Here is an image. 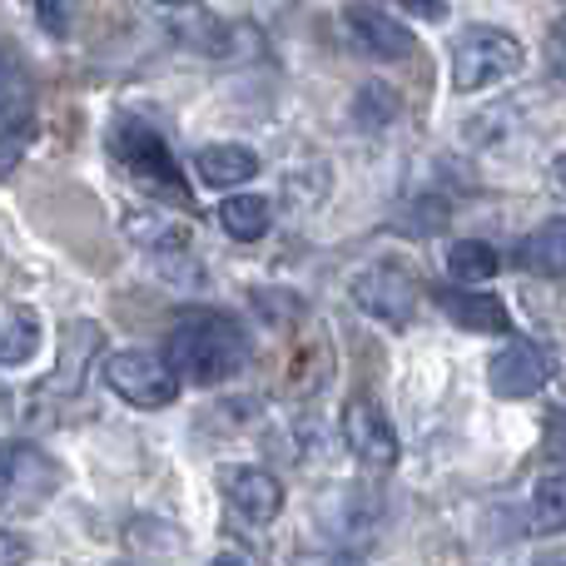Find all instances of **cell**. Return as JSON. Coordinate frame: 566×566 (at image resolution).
<instances>
[{
    "label": "cell",
    "instance_id": "obj_1",
    "mask_svg": "<svg viewBox=\"0 0 566 566\" xmlns=\"http://www.w3.org/2000/svg\"><path fill=\"white\" fill-rule=\"evenodd\" d=\"M165 363L179 373V382L214 388V382H229L249 363V338L224 313H195L169 333Z\"/></svg>",
    "mask_w": 566,
    "mask_h": 566
},
{
    "label": "cell",
    "instance_id": "obj_2",
    "mask_svg": "<svg viewBox=\"0 0 566 566\" xmlns=\"http://www.w3.org/2000/svg\"><path fill=\"white\" fill-rule=\"evenodd\" d=\"M109 159H115V165L125 169V175L135 179L145 195L189 209L185 175H179V165H175V155H169L165 135H159V129H149L145 119L119 115L115 125H109Z\"/></svg>",
    "mask_w": 566,
    "mask_h": 566
},
{
    "label": "cell",
    "instance_id": "obj_3",
    "mask_svg": "<svg viewBox=\"0 0 566 566\" xmlns=\"http://www.w3.org/2000/svg\"><path fill=\"white\" fill-rule=\"evenodd\" d=\"M517 70H522V40L497 25H472L468 35H458V45H452V85H458L462 95L502 85V80L517 75Z\"/></svg>",
    "mask_w": 566,
    "mask_h": 566
},
{
    "label": "cell",
    "instance_id": "obj_4",
    "mask_svg": "<svg viewBox=\"0 0 566 566\" xmlns=\"http://www.w3.org/2000/svg\"><path fill=\"white\" fill-rule=\"evenodd\" d=\"M105 382L129 408H169L179 398V373L155 353H115V358H105Z\"/></svg>",
    "mask_w": 566,
    "mask_h": 566
},
{
    "label": "cell",
    "instance_id": "obj_5",
    "mask_svg": "<svg viewBox=\"0 0 566 566\" xmlns=\"http://www.w3.org/2000/svg\"><path fill=\"white\" fill-rule=\"evenodd\" d=\"M353 303H358L368 318L402 328V323L418 313V279L402 264H368L353 279Z\"/></svg>",
    "mask_w": 566,
    "mask_h": 566
},
{
    "label": "cell",
    "instance_id": "obj_6",
    "mask_svg": "<svg viewBox=\"0 0 566 566\" xmlns=\"http://www.w3.org/2000/svg\"><path fill=\"white\" fill-rule=\"evenodd\" d=\"M60 488V462L40 452L35 442H10L6 448V512H30Z\"/></svg>",
    "mask_w": 566,
    "mask_h": 566
},
{
    "label": "cell",
    "instance_id": "obj_7",
    "mask_svg": "<svg viewBox=\"0 0 566 566\" xmlns=\"http://www.w3.org/2000/svg\"><path fill=\"white\" fill-rule=\"evenodd\" d=\"M547 373H552L547 353H542L532 338H517V333H512L507 348H497L488 363V382L497 398H532V392H542Z\"/></svg>",
    "mask_w": 566,
    "mask_h": 566
},
{
    "label": "cell",
    "instance_id": "obj_8",
    "mask_svg": "<svg viewBox=\"0 0 566 566\" xmlns=\"http://www.w3.org/2000/svg\"><path fill=\"white\" fill-rule=\"evenodd\" d=\"M343 442L368 468H392L398 462V432H392V422L382 418V408L373 398H353L343 408Z\"/></svg>",
    "mask_w": 566,
    "mask_h": 566
},
{
    "label": "cell",
    "instance_id": "obj_9",
    "mask_svg": "<svg viewBox=\"0 0 566 566\" xmlns=\"http://www.w3.org/2000/svg\"><path fill=\"white\" fill-rule=\"evenodd\" d=\"M343 20H348V35L358 40V45L368 50L373 60H408L412 50H418L412 30H408V25H398V20H392L382 6H368V0H353V6L343 10Z\"/></svg>",
    "mask_w": 566,
    "mask_h": 566
},
{
    "label": "cell",
    "instance_id": "obj_10",
    "mask_svg": "<svg viewBox=\"0 0 566 566\" xmlns=\"http://www.w3.org/2000/svg\"><path fill=\"white\" fill-rule=\"evenodd\" d=\"M432 303H438L442 313H448L458 328H472V333H502V338H512V313L502 298H492V293L482 289H462V283H452V289H438L432 293Z\"/></svg>",
    "mask_w": 566,
    "mask_h": 566
},
{
    "label": "cell",
    "instance_id": "obj_11",
    "mask_svg": "<svg viewBox=\"0 0 566 566\" xmlns=\"http://www.w3.org/2000/svg\"><path fill=\"white\" fill-rule=\"evenodd\" d=\"M224 492L244 522H274L283 507V482L264 468H234L224 478Z\"/></svg>",
    "mask_w": 566,
    "mask_h": 566
},
{
    "label": "cell",
    "instance_id": "obj_12",
    "mask_svg": "<svg viewBox=\"0 0 566 566\" xmlns=\"http://www.w3.org/2000/svg\"><path fill=\"white\" fill-rule=\"evenodd\" d=\"M517 269L542 279H566V219H547L517 244Z\"/></svg>",
    "mask_w": 566,
    "mask_h": 566
},
{
    "label": "cell",
    "instance_id": "obj_13",
    "mask_svg": "<svg viewBox=\"0 0 566 566\" xmlns=\"http://www.w3.org/2000/svg\"><path fill=\"white\" fill-rule=\"evenodd\" d=\"M195 169L205 185L234 189V185H249V179L259 175V155L249 145H205L195 155Z\"/></svg>",
    "mask_w": 566,
    "mask_h": 566
},
{
    "label": "cell",
    "instance_id": "obj_14",
    "mask_svg": "<svg viewBox=\"0 0 566 566\" xmlns=\"http://www.w3.org/2000/svg\"><path fill=\"white\" fill-rule=\"evenodd\" d=\"M99 348V328L95 323H65V348H60V368L50 373V392H75L85 358Z\"/></svg>",
    "mask_w": 566,
    "mask_h": 566
},
{
    "label": "cell",
    "instance_id": "obj_15",
    "mask_svg": "<svg viewBox=\"0 0 566 566\" xmlns=\"http://www.w3.org/2000/svg\"><path fill=\"white\" fill-rule=\"evenodd\" d=\"M125 234L135 239L139 249H149V254H185L189 249L185 224H175V219H165V214H145V209L125 214Z\"/></svg>",
    "mask_w": 566,
    "mask_h": 566
},
{
    "label": "cell",
    "instance_id": "obj_16",
    "mask_svg": "<svg viewBox=\"0 0 566 566\" xmlns=\"http://www.w3.org/2000/svg\"><path fill=\"white\" fill-rule=\"evenodd\" d=\"M497 269H502L497 249L482 244V239H462V244L448 249V274H452V283H462V289H478V283L497 279Z\"/></svg>",
    "mask_w": 566,
    "mask_h": 566
},
{
    "label": "cell",
    "instance_id": "obj_17",
    "mask_svg": "<svg viewBox=\"0 0 566 566\" xmlns=\"http://www.w3.org/2000/svg\"><path fill=\"white\" fill-rule=\"evenodd\" d=\"M219 224H224L229 239H239V244H254V239L269 234V199H259V195L224 199V209H219Z\"/></svg>",
    "mask_w": 566,
    "mask_h": 566
},
{
    "label": "cell",
    "instance_id": "obj_18",
    "mask_svg": "<svg viewBox=\"0 0 566 566\" xmlns=\"http://www.w3.org/2000/svg\"><path fill=\"white\" fill-rule=\"evenodd\" d=\"M0 328H6V338H0V363H6V368H20V363L35 353V343H40V318L35 313H25V308H15V303H6Z\"/></svg>",
    "mask_w": 566,
    "mask_h": 566
},
{
    "label": "cell",
    "instance_id": "obj_19",
    "mask_svg": "<svg viewBox=\"0 0 566 566\" xmlns=\"http://www.w3.org/2000/svg\"><path fill=\"white\" fill-rule=\"evenodd\" d=\"M532 527L566 532V472H547V478L532 488Z\"/></svg>",
    "mask_w": 566,
    "mask_h": 566
},
{
    "label": "cell",
    "instance_id": "obj_20",
    "mask_svg": "<svg viewBox=\"0 0 566 566\" xmlns=\"http://www.w3.org/2000/svg\"><path fill=\"white\" fill-rule=\"evenodd\" d=\"M392 115H398V95H392L388 85H363V95H358V119L363 125H388Z\"/></svg>",
    "mask_w": 566,
    "mask_h": 566
},
{
    "label": "cell",
    "instance_id": "obj_21",
    "mask_svg": "<svg viewBox=\"0 0 566 566\" xmlns=\"http://www.w3.org/2000/svg\"><path fill=\"white\" fill-rule=\"evenodd\" d=\"M30 6H35V20L50 35H65L70 30V0H30Z\"/></svg>",
    "mask_w": 566,
    "mask_h": 566
},
{
    "label": "cell",
    "instance_id": "obj_22",
    "mask_svg": "<svg viewBox=\"0 0 566 566\" xmlns=\"http://www.w3.org/2000/svg\"><path fill=\"white\" fill-rule=\"evenodd\" d=\"M293 566H368V562L353 557V552H298Z\"/></svg>",
    "mask_w": 566,
    "mask_h": 566
},
{
    "label": "cell",
    "instance_id": "obj_23",
    "mask_svg": "<svg viewBox=\"0 0 566 566\" xmlns=\"http://www.w3.org/2000/svg\"><path fill=\"white\" fill-rule=\"evenodd\" d=\"M392 6H402L408 15H418V20H448V0H392Z\"/></svg>",
    "mask_w": 566,
    "mask_h": 566
},
{
    "label": "cell",
    "instance_id": "obj_24",
    "mask_svg": "<svg viewBox=\"0 0 566 566\" xmlns=\"http://www.w3.org/2000/svg\"><path fill=\"white\" fill-rule=\"evenodd\" d=\"M547 50H552V55H557L562 65H566V15L557 20V25H552V40H547Z\"/></svg>",
    "mask_w": 566,
    "mask_h": 566
},
{
    "label": "cell",
    "instance_id": "obj_25",
    "mask_svg": "<svg viewBox=\"0 0 566 566\" xmlns=\"http://www.w3.org/2000/svg\"><path fill=\"white\" fill-rule=\"evenodd\" d=\"M20 557H25V542L10 532V537H6V566H20Z\"/></svg>",
    "mask_w": 566,
    "mask_h": 566
},
{
    "label": "cell",
    "instance_id": "obj_26",
    "mask_svg": "<svg viewBox=\"0 0 566 566\" xmlns=\"http://www.w3.org/2000/svg\"><path fill=\"white\" fill-rule=\"evenodd\" d=\"M209 566H244V562H239V557H234V552H224V557H214V562H209Z\"/></svg>",
    "mask_w": 566,
    "mask_h": 566
},
{
    "label": "cell",
    "instance_id": "obj_27",
    "mask_svg": "<svg viewBox=\"0 0 566 566\" xmlns=\"http://www.w3.org/2000/svg\"><path fill=\"white\" fill-rule=\"evenodd\" d=\"M557 179H562V189H566V159H562V165H557Z\"/></svg>",
    "mask_w": 566,
    "mask_h": 566
},
{
    "label": "cell",
    "instance_id": "obj_28",
    "mask_svg": "<svg viewBox=\"0 0 566 566\" xmlns=\"http://www.w3.org/2000/svg\"><path fill=\"white\" fill-rule=\"evenodd\" d=\"M159 6H189V0H159Z\"/></svg>",
    "mask_w": 566,
    "mask_h": 566
},
{
    "label": "cell",
    "instance_id": "obj_29",
    "mask_svg": "<svg viewBox=\"0 0 566 566\" xmlns=\"http://www.w3.org/2000/svg\"><path fill=\"white\" fill-rule=\"evenodd\" d=\"M557 428H562V432H566V418H557Z\"/></svg>",
    "mask_w": 566,
    "mask_h": 566
}]
</instances>
